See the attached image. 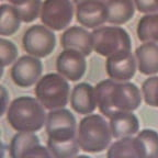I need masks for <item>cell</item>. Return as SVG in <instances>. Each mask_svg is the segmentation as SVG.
Wrapping results in <instances>:
<instances>
[{
    "label": "cell",
    "mask_w": 158,
    "mask_h": 158,
    "mask_svg": "<svg viewBox=\"0 0 158 158\" xmlns=\"http://www.w3.org/2000/svg\"><path fill=\"white\" fill-rule=\"evenodd\" d=\"M6 116L7 122L15 131L35 133L45 126L47 113L36 98L21 96L11 101Z\"/></svg>",
    "instance_id": "2"
},
{
    "label": "cell",
    "mask_w": 158,
    "mask_h": 158,
    "mask_svg": "<svg viewBox=\"0 0 158 158\" xmlns=\"http://www.w3.org/2000/svg\"><path fill=\"white\" fill-rule=\"evenodd\" d=\"M35 98L45 108L53 111L63 109L70 101V87L66 78L58 73H51L41 77L34 88Z\"/></svg>",
    "instance_id": "4"
},
{
    "label": "cell",
    "mask_w": 158,
    "mask_h": 158,
    "mask_svg": "<svg viewBox=\"0 0 158 158\" xmlns=\"http://www.w3.org/2000/svg\"><path fill=\"white\" fill-rule=\"evenodd\" d=\"M46 147L54 158H75L78 156L80 146L78 141L73 139L69 142H51L47 141Z\"/></svg>",
    "instance_id": "23"
},
{
    "label": "cell",
    "mask_w": 158,
    "mask_h": 158,
    "mask_svg": "<svg viewBox=\"0 0 158 158\" xmlns=\"http://www.w3.org/2000/svg\"><path fill=\"white\" fill-rule=\"evenodd\" d=\"M84 1H87V0H73V2H74L75 6H77L80 2H84ZM102 1H108V0H102Z\"/></svg>",
    "instance_id": "31"
},
{
    "label": "cell",
    "mask_w": 158,
    "mask_h": 158,
    "mask_svg": "<svg viewBox=\"0 0 158 158\" xmlns=\"http://www.w3.org/2000/svg\"><path fill=\"white\" fill-rule=\"evenodd\" d=\"M42 5V0H30L25 5L17 7L22 22L31 23L35 21L39 17H41Z\"/></svg>",
    "instance_id": "25"
},
{
    "label": "cell",
    "mask_w": 158,
    "mask_h": 158,
    "mask_svg": "<svg viewBox=\"0 0 158 158\" xmlns=\"http://www.w3.org/2000/svg\"><path fill=\"white\" fill-rule=\"evenodd\" d=\"M75 158H91V157H89V156H87V155H78Z\"/></svg>",
    "instance_id": "32"
},
{
    "label": "cell",
    "mask_w": 158,
    "mask_h": 158,
    "mask_svg": "<svg viewBox=\"0 0 158 158\" xmlns=\"http://www.w3.org/2000/svg\"><path fill=\"white\" fill-rule=\"evenodd\" d=\"M22 46L31 56L44 58L52 54L56 47V35L45 25H32L23 34Z\"/></svg>",
    "instance_id": "7"
},
{
    "label": "cell",
    "mask_w": 158,
    "mask_h": 158,
    "mask_svg": "<svg viewBox=\"0 0 158 158\" xmlns=\"http://www.w3.org/2000/svg\"><path fill=\"white\" fill-rule=\"evenodd\" d=\"M22 158H54L48 148L44 147L42 145H39L36 147L32 148L30 152H27Z\"/></svg>",
    "instance_id": "28"
},
{
    "label": "cell",
    "mask_w": 158,
    "mask_h": 158,
    "mask_svg": "<svg viewBox=\"0 0 158 158\" xmlns=\"http://www.w3.org/2000/svg\"><path fill=\"white\" fill-rule=\"evenodd\" d=\"M155 1H156V3H157V5H158V0H155Z\"/></svg>",
    "instance_id": "33"
},
{
    "label": "cell",
    "mask_w": 158,
    "mask_h": 158,
    "mask_svg": "<svg viewBox=\"0 0 158 158\" xmlns=\"http://www.w3.org/2000/svg\"><path fill=\"white\" fill-rule=\"evenodd\" d=\"M0 96H1V115L7 112L9 108V92L7 91L5 86H0Z\"/></svg>",
    "instance_id": "29"
},
{
    "label": "cell",
    "mask_w": 158,
    "mask_h": 158,
    "mask_svg": "<svg viewBox=\"0 0 158 158\" xmlns=\"http://www.w3.org/2000/svg\"><path fill=\"white\" fill-rule=\"evenodd\" d=\"M76 7V20L86 29H98L108 22L106 1L102 0H87L78 3Z\"/></svg>",
    "instance_id": "10"
},
{
    "label": "cell",
    "mask_w": 158,
    "mask_h": 158,
    "mask_svg": "<svg viewBox=\"0 0 158 158\" xmlns=\"http://www.w3.org/2000/svg\"><path fill=\"white\" fill-rule=\"evenodd\" d=\"M94 51L109 58L111 56L132 52V40L125 29L118 25L100 27L91 32Z\"/></svg>",
    "instance_id": "5"
},
{
    "label": "cell",
    "mask_w": 158,
    "mask_h": 158,
    "mask_svg": "<svg viewBox=\"0 0 158 158\" xmlns=\"http://www.w3.org/2000/svg\"><path fill=\"white\" fill-rule=\"evenodd\" d=\"M136 10L144 15L158 12V5L155 0H133Z\"/></svg>",
    "instance_id": "27"
},
{
    "label": "cell",
    "mask_w": 158,
    "mask_h": 158,
    "mask_svg": "<svg viewBox=\"0 0 158 158\" xmlns=\"http://www.w3.org/2000/svg\"><path fill=\"white\" fill-rule=\"evenodd\" d=\"M106 158H143L135 136L116 139L106 152Z\"/></svg>",
    "instance_id": "18"
},
{
    "label": "cell",
    "mask_w": 158,
    "mask_h": 158,
    "mask_svg": "<svg viewBox=\"0 0 158 158\" xmlns=\"http://www.w3.org/2000/svg\"><path fill=\"white\" fill-rule=\"evenodd\" d=\"M136 33L141 42L158 43V12L143 15L137 23Z\"/></svg>",
    "instance_id": "21"
},
{
    "label": "cell",
    "mask_w": 158,
    "mask_h": 158,
    "mask_svg": "<svg viewBox=\"0 0 158 158\" xmlns=\"http://www.w3.org/2000/svg\"><path fill=\"white\" fill-rule=\"evenodd\" d=\"M112 139L110 124L101 114H89L82 118L77 128V141L80 149L97 154L106 151Z\"/></svg>",
    "instance_id": "3"
},
{
    "label": "cell",
    "mask_w": 158,
    "mask_h": 158,
    "mask_svg": "<svg viewBox=\"0 0 158 158\" xmlns=\"http://www.w3.org/2000/svg\"><path fill=\"white\" fill-rule=\"evenodd\" d=\"M60 45L63 49H73L86 57L90 56L94 51L92 34L86 27H70L60 35Z\"/></svg>",
    "instance_id": "13"
},
{
    "label": "cell",
    "mask_w": 158,
    "mask_h": 158,
    "mask_svg": "<svg viewBox=\"0 0 158 158\" xmlns=\"http://www.w3.org/2000/svg\"><path fill=\"white\" fill-rule=\"evenodd\" d=\"M41 145L39 136L35 133L18 132L10 142L9 155L10 158H22L32 148Z\"/></svg>",
    "instance_id": "19"
},
{
    "label": "cell",
    "mask_w": 158,
    "mask_h": 158,
    "mask_svg": "<svg viewBox=\"0 0 158 158\" xmlns=\"http://www.w3.org/2000/svg\"><path fill=\"white\" fill-rule=\"evenodd\" d=\"M106 70L109 78L114 81H130L137 70L135 55L130 52L109 57L106 59Z\"/></svg>",
    "instance_id": "12"
},
{
    "label": "cell",
    "mask_w": 158,
    "mask_h": 158,
    "mask_svg": "<svg viewBox=\"0 0 158 158\" xmlns=\"http://www.w3.org/2000/svg\"><path fill=\"white\" fill-rule=\"evenodd\" d=\"M77 121L67 109H57L47 113L45 130L47 141L69 142L77 138Z\"/></svg>",
    "instance_id": "6"
},
{
    "label": "cell",
    "mask_w": 158,
    "mask_h": 158,
    "mask_svg": "<svg viewBox=\"0 0 158 158\" xmlns=\"http://www.w3.org/2000/svg\"><path fill=\"white\" fill-rule=\"evenodd\" d=\"M112 137L115 139L133 137L139 132V120L133 112H120L109 118Z\"/></svg>",
    "instance_id": "15"
},
{
    "label": "cell",
    "mask_w": 158,
    "mask_h": 158,
    "mask_svg": "<svg viewBox=\"0 0 158 158\" xmlns=\"http://www.w3.org/2000/svg\"><path fill=\"white\" fill-rule=\"evenodd\" d=\"M70 106L76 113L89 115L94 112L97 106L96 89L88 82H79L70 94Z\"/></svg>",
    "instance_id": "14"
},
{
    "label": "cell",
    "mask_w": 158,
    "mask_h": 158,
    "mask_svg": "<svg viewBox=\"0 0 158 158\" xmlns=\"http://www.w3.org/2000/svg\"><path fill=\"white\" fill-rule=\"evenodd\" d=\"M142 94L145 103L158 108V76L148 77L142 85Z\"/></svg>",
    "instance_id": "24"
},
{
    "label": "cell",
    "mask_w": 158,
    "mask_h": 158,
    "mask_svg": "<svg viewBox=\"0 0 158 158\" xmlns=\"http://www.w3.org/2000/svg\"><path fill=\"white\" fill-rule=\"evenodd\" d=\"M1 9V19H0V34L1 36L13 35L21 25V17L17 7L10 3H2L0 6Z\"/></svg>",
    "instance_id": "20"
},
{
    "label": "cell",
    "mask_w": 158,
    "mask_h": 158,
    "mask_svg": "<svg viewBox=\"0 0 158 158\" xmlns=\"http://www.w3.org/2000/svg\"><path fill=\"white\" fill-rule=\"evenodd\" d=\"M143 158H158V132L144 128L135 135Z\"/></svg>",
    "instance_id": "22"
},
{
    "label": "cell",
    "mask_w": 158,
    "mask_h": 158,
    "mask_svg": "<svg viewBox=\"0 0 158 158\" xmlns=\"http://www.w3.org/2000/svg\"><path fill=\"white\" fill-rule=\"evenodd\" d=\"M137 69L145 76L158 74V43H143L135 49Z\"/></svg>",
    "instance_id": "16"
},
{
    "label": "cell",
    "mask_w": 158,
    "mask_h": 158,
    "mask_svg": "<svg viewBox=\"0 0 158 158\" xmlns=\"http://www.w3.org/2000/svg\"><path fill=\"white\" fill-rule=\"evenodd\" d=\"M0 55H1V65H2L3 70L7 66L15 64L17 62L18 55H19L17 45L10 40L1 37L0 40Z\"/></svg>",
    "instance_id": "26"
},
{
    "label": "cell",
    "mask_w": 158,
    "mask_h": 158,
    "mask_svg": "<svg viewBox=\"0 0 158 158\" xmlns=\"http://www.w3.org/2000/svg\"><path fill=\"white\" fill-rule=\"evenodd\" d=\"M43 72L41 59L31 55L21 56L10 69V77L20 88H29L37 84Z\"/></svg>",
    "instance_id": "9"
},
{
    "label": "cell",
    "mask_w": 158,
    "mask_h": 158,
    "mask_svg": "<svg viewBox=\"0 0 158 158\" xmlns=\"http://www.w3.org/2000/svg\"><path fill=\"white\" fill-rule=\"evenodd\" d=\"M108 23L113 25H122L127 23L135 13V5L133 0H108Z\"/></svg>",
    "instance_id": "17"
},
{
    "label": "cell",
    "mask_w": 158,
    "mask_h": 158,
    "mask_svg": "<svg viewBox=\"0 0 158 158\" xmlns=\"http://www.w3.org/2000/svg\"><path fill=\"white\" fill-rule=\"evenodd\" d=\"M94 89L99 111L108 118L120 112H134L143 101L142 90L131 81L106 79L98 82Z\"/></svg>",
    "instance_id": "1"
},
{
    "label": "cell",
    "mask_w": 158,
    "mask_h": 158,
    "mask_svg": "<svg viewBox=\"0 0 158 158\" xmlns=\"http://www.w3.org/2000/svg\"><path fill=\"white\" fill-rule=\"evenodd\" d=\"M76 12L73 0H44L41 11V21L52 31L68 29Z\"/></svg>",
    "instance_id": "8"
},
{
    "label": "cell",
    "mask_w": 158,
    "mask_h": 158,
    "mask_svg": "<svg viewBox=\"0 0 158 158\" xmlns=\"http://www.w3.org/2000/svg\"><path fill=\"white\" fill-rule=\"evenodd\" d=\"M10 5L15 6V7H20V6L25 5L27 2H29L30 0H7Z\"/></svg>",
    "instance_id": "30"
},
{
    "label": "cell",
    "mask_w": 158,
    "mask_h": 158,
    "mask_svg": "<svg viewBox=\"0 0 158 158\" xmlns=\"http://www.w3.org/2000/svg\"><path fill=\"white\" fill-rule=\"evenodd\" d=\"M56 70L68 81H78L86 74V56L77 51L63 49L57 56Z\"/></svg>",
    "instance_id": "11"
}]
</instances>
